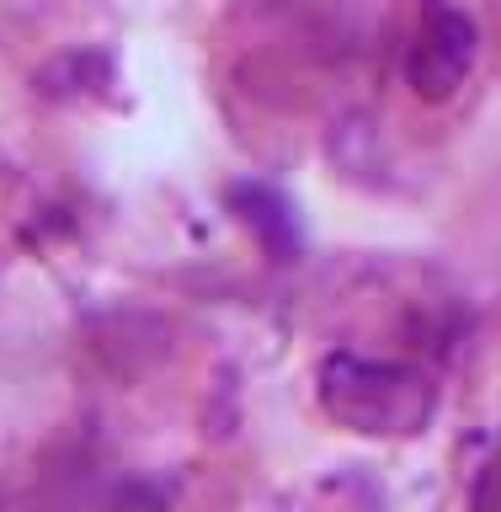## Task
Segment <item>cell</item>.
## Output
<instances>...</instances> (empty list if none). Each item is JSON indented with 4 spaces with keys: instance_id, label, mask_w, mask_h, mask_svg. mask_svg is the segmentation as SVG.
Listing matches in <instances>:
<instances>
[{
    "instance_id": "2",
    "label": "cell",
    "mask_w": 501,
    "mask_h": 512,
    "mask_svg": "<svg viewBox=\"0 0 501 512\" xmlns=\"http://www.w3.org/2000/svg\"><path fill=\"white\" fill-rule=\"evenodd\" d=\"M470 64H475V22L454 6H438L411 43V59H406L411 91L427 96V102H443V96L464 86Z\"/></svg>"
},
{
    "instance_id": "3",
    "label": "cell",
    "mask_w": 501,
    "mask_h": 512,
    "mask_svg": "<svg viewBox=\"0 0 501 512\" xmlns=\"http://www.w3.org/2000/svg\"><path fill=\"white\" fill-rule=\"evenodd\" d=\"M235 198H240V203L251 208L246 219H251L256 230L267 235V246H272V251L283 256V251H288V240H294V219H288V203L278 198V192H267V187H240Z\"/></svg>"
},
{
    "instance_id": "4",
    "label": "cell",
    "mask_w": 501,
    "mask_h": 512,
    "mask_svg": "<svg viewBox=\"0 0 501 512\" xmlns=\"http://www.w3.org/2000/svg\"><path fill=\"white\" fill-rule=\"evenodd\" d=\"M470 512H501V438H496V448L486 454V464H480V475H475Z\"/></svg>"
},
{
    "instance_id": "1",
    "label": "cell",
    "mask_w": 501,
    "mask_h": 512,
    "mask_svg": "<svg viewBox=\"0 0 501 512\" xmlns=\"http://www.w3.org/2000/svg\"><path fill=\"white\" fill-rule=\"evenodd\" d=\"M320 406H326L336 427L363 432V438H411V432H422L432 422L438 390L411 363L331 352L320 363Z\"/></svg>"
}]
</instances>
